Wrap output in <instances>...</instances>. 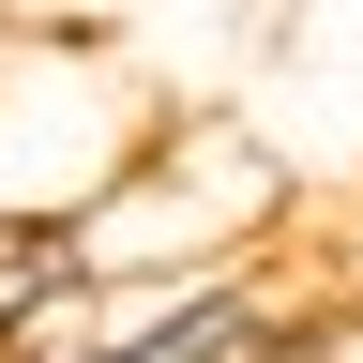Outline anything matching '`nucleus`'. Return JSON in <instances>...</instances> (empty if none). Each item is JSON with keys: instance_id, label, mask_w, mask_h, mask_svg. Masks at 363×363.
Segmentation results:
<instances>
[{"instance_id": "4", "label": "nucleus", "mask_w": 363, "mask_h": 363, "mask_svg": "<svg viewBox=\"0 0 363 363\" xmlns=\"http://www.w3.org/2000/svg\"><path fill=\"white\" fill-rule=\"evenodd\" d=\"M0 45H16V0H0Z\"/></svg>"}, {"instance_id": "1", "label": "nucleus", "mask_w": 363, "mask_h": 363, "mask_svg": "<svg viewBox=\"0 0 363 363\" xmlns=\"http://www.w3.org/2000/svg\"><path fill=\"white\" fill-rule=\"evenodd\" d=\"M288 152L242 106H167L152 152H136L106 197H91L61 242L76 272H212V257H288Z\"/></svg>"}, {"instance_id": "3", "label": "nucleus", "mask_w": 363, "mask_h": 363, "mask_svg": "<svg viewBox=\"0 0 363 363\" xmlns=\"http://www.w3.org/2000/svg\"><path fill=\"white\" fill-rule=\"evenodd\" d=\"M61 272H76V242H61V227H16V212H0V348H16V318L61 288Z\"/></svg>"}, {"instance_id": "2", "label": "nucleus", "mask_w": 363, "mask_h": 363, "mask_svg": "<svg viewBox=\"0 0 363 363\" xmlns=\"http://www.w3.org/2000/svg\"><path fill=\"white\" fill-rule=\"evenodd\" d=\"M167 106H182V91L136 61L106 16H91V30H16V45H0V212H16V227H76L136 152H152Z\"/></svg>"}]
</instances>
